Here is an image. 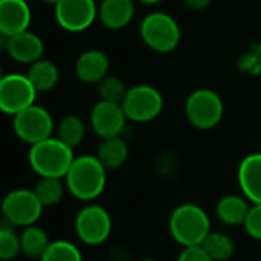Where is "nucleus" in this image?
Listing matches in <instances>:
<instances>
[{
  "mask_svg": "<svg viewBox=\"0 0 261 261\" xmlns=\"http://www.w3.org/2000/svg\"><path fill=\"white\" fill-rule=\"evenodd\" d=\"M21 252L20 246V236L15 234L14 226L5 220H2L0 226V258L11 260L15 258Z\"/></svg>",
  "mask_w": 261,
  "mask_h": 261,
  "instance_id": "bb28decb",
  "label": "nucleus"
},
{
  "mask_svg": "<svg viewBox=\"0 0 261 261\" xmlns=\"http://www.w3.org/2000/svg\"><path fill=\"white\" fill-rule=\"evenodd\" d=\"M141 261H158V260H154V258H142Z\"/></svg>",
  "mask_w": 261,
  "mask_h": 261,
  "instance_id": "72a5a7b5",
  "label": "nucleus"
},
{
  "mask_svg": "<svg viewBox=\"0 0 261 261\" xmlns=\"http://www.w3.org/2000/svg\"><path fill=\"white\" fill-rule=\"evenodd\" d=\"M37 90L28 76L9 73L0 80V109L8 115H17L34 106Z\"/></svg>",
  "mask_w": 261,
  "mask_h": 261,
  "instance_id": "9d476101",
  "label": "nucleus"
},
{
  "mask_svg": "<svg viewBox=\"0 0 261 261\" xmlns=\"http://www.w3.org/2000/svg\"><path fill=\"white\" fill-rule=\"evenodd\" d=\"M239 185L245 197L255 203H261V151L246 156L237 173Z\"/></svg>",
  "mask_w": 261,
  "mask_h": 261,
  "instance_id": "2eb2a0df",
  "label": "nucleus"
},
{
  "mask_svg": "<svg viewBox=\"0 0 261 261\" xmlns=\"http://www.w3.org/2000/svg\"><path fill=\"white\" fill-rule=\"evenodd\" d=\"M43 2H46V3H49V5H54V6H57L61 0H43Z\"/></svg>",
  "mask_w": 261,
  "mask_h": 261,
  "instance_id": "2f4dec72",
  "label": "nucleus"
},
{
  "mask_svg": "<svg viewBox=\"0 0 261 261\" xmlns=\"http://www.w3.org/2000/svg\"><path fill=\"white\" fill-rule=\"evenodd\" d=\"M29 165L40 177H66L70 165L73 164V148L66 145L58 138H49L29 150Z\"/></svg>",
  "mask_w": 261,
  "mask_h": 261,
  "instance_id": "f03ea898",
  "label": "nucleus"
},
{
  "mask_svg": "<svg viewBox=\"0 0 261 261\" xmlns=\"http://www.w3.org/2000/svg\"><path fill=\"white\" fill-rule=\"evenodd\" d=\"M12 127L23 142L35 145L50 138L54 132V119L46 109L34 104L14 115Z\"/></svg>",
  "mask_w": 261,
  "mask_h": 261,
  "instance_id": "1a4fd4ad",
  "label": "nucleus"
},
{
  "mask_svg": "<svg viewBox=\"0 0 261 261\" xmlns=\"http://www.w3.org/2000/svg\"><path fill=\"white\" fill-rule=\"evenodd\" d=\"M158 173H161L164 177H173L177 170V161L173 154H162L158 159Z\"/></svg>",
  "mask_w": 261,
  "mask_h": 261,
  "instance_id": "c756f323",
  "label": "nucleus"
},
{
  "mask_svg": "<svg viewBox=\"0 0 261 261\" xmlns=\"http://www.w3.org/2000/svg\"><path fill=\"white\" fill-rule=\"evenodd\" d=\"M171 237L184 248L202 246L211 232V222L208 214L194 203H184L177 206L170 216Z\"/></svg>",
  "mask_w": 261,
  "mask_h": 261,
  "instance_id": "7ed1b4c3",
  "label": "nucleus"
},
{
  "mask_svg": "<svg viewBox=\"0 0 261 261\" xmlns=\"http://www.w3.org/2000/svg\"><path fill=\"white\" fill-rule=\"evenodd\" d=\"M185 3L193 11H202L211 3V0H185Z\"/></svg>",
  "mask_w": 261,
  "mask_h": 261,
  "instance_id": "7c9ffc66",
  "label": "nucleus"
},
{
  "mask_svg": "<svg viewBox=\"0 0 261 261\" xmlns=\"http://www.w3.org/2000/svg\"><path fill=\"white\" fill-rule=\"evenodd\" d=\"M40 261H83L81 251L67 240L50 242Z\"/></svg>",
  "mask_w": 261,
  "mask_h": 261,
  "instance_id": "393cba45",
  "label": "nucleus"
},
{
  "mask_svg": "<svg viewBox=\"0 0 261 261\" xmlns=\"http://www.w3.org/2000/svg\"><path fill=\"white\" fill-rule=\"evenodd\" d=\"M58 139L70 148L78 147L86 136V124L76 115H66L58 124Z\"/></svg>",
  "mask_w": 261,
  "mask_h": 261,
  "instance_id": "5701e85b",
  "label": "nucleus"
},
{
  "mask_svg": "<svg viewBox=\"0 0 261 261\" xmlns=\"http://www.w3.org/2000/svg\"><path fill=\"white\" fill-rule=\"evenodd\" d=\"M128 89L125 87V83L119 80L118 76L107 75L104 80L98 83V93L101 96V101L122 104Z\"/></svg>",
  "mask_w": 261,
  "mask_h": 261,
  "instance_id": "a878e982",
  "label": "nucleus"
},
{
  "mask_svg": "<svg viewBox=\"0 0 261 261\" xmlns=\"http://www.w3.org/2000/svg\"><path fill=\"white\" fill-rule=\"evenodd\" d=\"M69 193L84 202H90L101 196L107 184V170L96 156L75 158L66 177Z\"/></svg>",
  "mask_w": 261,
  "mask_h": 261,
  "instance_id": "f257e3e1",
  "label": "nucleus"
},
{
  "mask_svg": "<svg viewBox=\"0 0 261 261\" xmlns=\"http://www.w3.org/2000/svg\"><path fill=\"white\" fill-rule=\"evenodd\" d=\"M43 205L38 200L34 190H12L2 202L3 220L12 226L28 228L38 222L43 213Z\"/></svg>",
  "mask_w": 261,
  "mask_h": 261,
  "instance_id": "39448f33",
  "label": "nucleus"
},
{
  "mask_svg": "<svg viewBox=\"0 0 261 261\" xmlns=\"http://www.w3.org/2000/svg\"><path fill=\"white\" fill-rule=\"evenodd\" d=\"M185 113L193 127L199 130H210L223 118V101L214 90L199 89L188 96Z\"/></svg>",
  "mask_w": 261,
  "mask_h": 261,
  "instance_id": "423d86ee",
  "label": "nucleus"
},
{
  "mask_svg": "<svg viewBox=\"0 0 261 261\" xmlns=\"http://www.w3.org/2000/svg\"><path fill=\"white\" fill-rule=\"evenodd\" d=\"M202 248L214 261L229 260L236 252L234 240L225 232H214V231H211L210 236L205 239Z\"/></svg>",
  "mask_w": 261,
  "mask_h": 261,
  "instance_id": "4be33fe9",
  "label": "nucleus"
},
{
  "mask_svg": "<svg viewBox=\"0 0 261 261\" xmlns=\"http://www.w3.org/2000/svg\"><path fill=\"white\" fill-rule=\"evenodd\" d=\"M144 43L161 54L171 52L180 41V29L176 20L165 12H151L141 23Z\"/></svg>",
  "mask_w": 261,
  "mask_h": 261,
  "instance_id": "20e7f679",
  "label": "nucleus"
},
{
  "mask_svg": "<svg viewBox=\"0 0 261 261\" xmlns=\"http://www.w3.org/2000/svg\"><path fill=\"white\" fill-rule=\"evenodd\" d=\"M75 232L89 246L102 245L110 237L112 217L99 205H86L75 217Z\"/></svg>",
  "mask_w": 261,
  "mask_h": 261,
  "instance_id": "0eeeda50",
  "label": "nucleus"
},
{
  "mask_svg": "<svg viewBox=\"0 0 261 261\" xmlns=\"http://www.w3.org/2000/svg\"><path fill=\"white\" fill-rule=\"evenodd\" d=\"M37 92L50 90L58 81V69L49 60H38L31 64V69L26 75Z\"/></svg>",
  "mask_w": 261,
  "mask_h": 261,
  "instance_id": "412c9836",
  "label": "nucleus"
},
{
  "mask_svg": "<svg viewBox=\"0 0 261 261\" xmlns=\"http://www.w3.org/2000/svg\"><path fill=\"white\" fill-rule=\"evenodd\" d=\"M142 3H147V5H154V3H159L161 0H141Z\"/></svg>",
  "mask_w": 261,
  "mask_h": 261,
  "instance_id": "473e14b6",
  "label": "nucleus"
},
{
  "mask_svg": "<svg viewBox=\"0 0 261 261\" xmlns=\"http://www.w3.org/2000/svg\"><path fill=\"white\" fill-rule=\"evenodd\" d=\"M66 184L57 177H40V180L34 187V193L43 206H55L61 202L64 196Z\"/></svg>",
  "mask_w": 261,
  "mask_h": 261,
  "instance_id": "b1692460",
  "label": "nucleus"
},
{
  "mask_svg": "<svg viewBox=\"0 0 261 261\" xmlns=\"http://www.w3.org/2000/svg\"><path fill=\"white\" fill-rule=\"evenodd\" d=\"M5 50L12 60L18 63L34 64L43 55V41L38 35L24 31L21 34L6 37Z\"/></svg>",
  "mask_w": 261,
  "mask_h": 261,
  "instance_id": "4468645a",
  "label": "nucleus"
},
{
  "mask_svg": "<svg viewBox=\"0 0 261 261\" xmlns=\"http://www.w3.org/2000/svg\"><path fill=\"white\" fill-rule=\"evenodd\" d=\"M245 229L254 240L261 242V203L251 206V211L245 222Z\"/></svg>",
  "mask_w": 261,
  "mask_h": 261,
  "instance_id": "cd10ccee",
  "label": "nucleus"
},
{
  "mask_svg": "<svg viewBox=\"0 0 261 261\" xmlns=\"http://www.w3.org/2000/svg\"><path fill=\"white\" fill-rule=\"evenodd\" d=\"M31 23V9L24 0H0V32L12 37L28 31Z\"/></svg>",
  "mask_w": 261,
  "mask_h": 261,
  "instance_id": "ddd939ff",
  "label": "nucleus"
},
{
  "mask_svg": "<svg viewBox=\"0 0 261 261\" xmlns=\"http://www.w3.org/2000/svg\"><path fill=\"white\" fill-rule=\"evenodd\" d=\"M249 211H251V206L248 203V199L242 196H236V194L222 197L216 206L217 217L223 223L231 225V226L245 225Z\"/></svg>",
  "mask_w": 261,
  "mask_h": 261,
  "instance_id": "a211bd4d",
  "label": "nucleus"
},
{
  "mask_svg": "<svg viewBox=\"0 0 261 261\" xmlns=\"http://www.w3.org/2000/svg\"><path fill=\"white\" fill-rule=\"evenodd\" d=\"M177 261H214L202 246H191V248H184L182 252L179 254Z\"/></svg>",
  "mask_w": 261,
  "mask_h": 261,
  "instance_id": "c85d7f7f",
  "label": "nucleus"
},
{
  "mask_svg": "<svg viewBox=\"0 0 261 261\" xmlns=\"http://www.w3.org/2000/svg\"><path fill=\"white\" fill-rule=\"evenodd\" d=\"M95 0H61L55 6V18L61 28L70 32L87 29L96 18Z\"/></svg>",
  "mask_w": 261,
  "mask_h": 261,
  "instance_id": "9b49d317",
  "label": "nucleus"
},
{
  "mask_svg": "<svg viewBox=\"0 0 261 261\" xmlns=\"http://www.w3.org/2000/svg\"><path fill=\"white\" fill-rule=\"evenodd\" d=\"M50 245L47 234L37 225L28 226L20 234V246L21 252L29 258H41Z\"/></svg>",
  "mask_w": 261,
  "mask_h": 261,
  "instance_id": "aec40b11",
  "label": "nucleus"
},
{
  "mask_svg": "<svg viewBox=\"0 0 261 261\" xmlns=\"http://www.w3.org/2000/svg\"><path fill=\"white\" fill-rule=\"evenodd\" d=\"M96 158L99 159V162L104 165L107 171L118 170L125 164L128 158V145L121 136L102 139V142L98 147Z\"/></svg>",
  "mask_w": 261,
  "mask_h": 261,
  "instance_id": "6ab92c4d",
  "label": "nucleus"
},
{
  "mask_svg": "<svg viewBox=\"0 0 261 261\" xmlns=\"http://www.w3.org/2000/svg\"><path fill=\"white\" fill-rule=\"evenodd\" d=\"M121 106L127 119L135 122H148L159 116L164 107V99L158 89L141 84L128 89Z\"/></svg>",
  "mask_w": 261,
  "mask_h": 261,
  "instance_id": "6e6552de",
  "label": "nucleus"
},
{
  "mask_svg": "<svg viewBox=\"0 0 261 261\" xmlns=\"http://www.w3.org/2000/svg\"><path fill=\"white\" fill-rule=\"evenodd\" d=\"M127 116L121 104L99 101L90 113V125L101 139L118 138L125 128Z\"/></svg>",
  "mask_w": 261,
  "mask_h": 261,
  "instance_id": "f8f14e48",
  "label": "nucleus"
},
{
  "mask_svg": "<svg viewBox=\"0 0 261 261\" xmlns=\"http://www.w3.org/2000/svg\"><path fill=\"white\" fill-rule=\"evenodd\" d=\"M78 78L84 83H99L107 76L109 58L102 50L90 49L83 52L75 64Z\"/></svg>",
  "mask_w": 261,
  "mask_h": 261,
  "instance_id": "dca6fc26",
  "label": "nucleus"
},
{
  "mask_svg": "<svg viewBox=\"0 0 261 261\" xmlns=\"http://www.w3.org/2000/svg\"><path fill=\"white\" fill-rule=\"evenodd\" d=\"M101 23L109 29L125 28L135 15L133 0H102L98 9Z\"/></svg>",
  "mask_w": 261,
  "mask_h": 261,
  "instance_id": "f3484780",
  "label": "nucleus"
}]
</instances>
